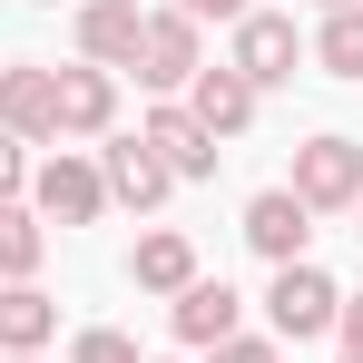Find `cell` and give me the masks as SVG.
<instances>
[{
  "label": "cell",
  "instance_id": "obj_1",
  "mask_svg": "<svg viewBox=\"0 0 363 363\" xmlns=\"http://www.w3.org/2000/svg\"><path fill=\"white\" fill-rule=\"evenodd\" d=\"M30 216H50V226H99V216H108V177H99V157H89V147L40 157V167H30Z\"/></svg>",
  "mask_w": 363,
  "mask_h": 363
},
{
  "label": "cell",
  "instance_id": "obj_2",
  "mask_svg": "<svg viewBox=\"0 0 363 363\" xmlns=\"http://www.w3.org/2000/svg\"><path fill=\"white\" fill-rule=\"evenodd\" d=\"M334 304H344V285L304 255V265H275V285H265V334L275 344H314V334H334Z\"/></svg>",
  "mask_w": 363,
  "mask_h": 363
},
{
  "label": "cell",
  "instance_id": "obj_3",
  "mask_svg": "<svg viewBox=\"0 0 363 363\" xmlns=\"http://www.w3.org/2000/svg\"><path fill=\"white\" fill-rule=\"evenodd\" d=\"M138 89L147 99H186V79L206 69V30L186 20V10H147V30H138Z\"/></svg>",
  "mask_w": 363,
  "mask_h": 363
},
{
  "label": "cell",
  "instance_id": "obj_4",
  "mask_svg": "<svg viewBox=\"0 0 363 363\" xmlns=\"http://www.w3.org/2000/svg\"><path fill=\"white\" fill-rule=\"evenodd\" d=\"M295 196H304V216H344V206H363V138H344V128L304 138V147H295Z\"/></svg>",
  "mask_w": 363,
  "mask_h": 363
},
{
  "label": "cell",
  "instance_id": "obj_5",
  "mask_svg": "<svg viewBox=\"0 0 363 363\" xmlns=\"http://www.w3.org/2000/svg\"><path fill=\"white\" fill-rule=\"evenodd\" d=\"M304 60V30H295V10H245L236 20V40H226V69H236L245 89L265 99V89H285Z\"/></svg>",
  "mask_w": 363,
  "mask_h": 363
},
{
  "label": "cell",
  "instance_id": "obj_6",
  "mask_svg": "<svg viewBox=\"0 0 363 363\" xmlns=\"http://www.w3.org/2000/svg\"><path fill=\"white\" fill-rule=\"evenodd\" d=\"M50 89H60V138H108L118 128V69H50ZM50 138V147H60Z\"/></svg>",
  "mask_w": 363,
  "mask_h": 363
},
{
  "label": "cell",
  "instance_id": "obj_7",
  "mask_svg": "<svg viewBox=\"0 0 363 363\" xmlns=\"http://www.w3.org/2000/svg\"><path fill=\"white\" fill-rule=\"evenodd\" d=\"M245 245L265 255V265H304V245H314V216H304L295 186H265V196H245Z\"/></svg>",
  "mask_w": 363,
  "mask_h": 363
},
{
  "label": "cell",
  "instance_id": "obj_8",
  "mask_svg": "<svg viewBox=\"0 0 363 363\" xmlns=\"http://www.w3.org/2000/svg\"><path fill=\"white\" fill-rule=\"evenodd\" d=\"M167 324H177L186 354H216L226 334H245V304H236V285H226V275H196V285L167 304Z\"/></svg>",
  "mask_w": 363,
  "mask_h": 363
},
{
  "label": "cell",
  "instance_id": "obj_9",
  "mask_svg": "<svg viewBox=\"0 0 363 363\" xmlns=\"http://www.w3.org/2000/svg\"><path fill=\"white\" fill-rule=\"evenodd\" d=\"M138 138L167 157V177H177V186H186V177H216V138L196 128V108H186V99H157V108L138 118Z\"/></svg>",
  "mask_w": 363,
  "mask_h": 363
},
{
  "label": "cell",
  "instance_id": "obj_10",
  "mask_svg": "<svg viewBox=\"0 0 363 363\" xmlns=\"http://www.w3.org/2000/svg\"><path fill=\"white\" fill-rule=\"evenodd\" d=\"M99 177H108V206H138V216H147V206H167V157H157V147H147V138H108V147H99Z\"/></svg>",
  "mask_w": 363,
  "mask_h": 363
},
{
  "label": "cell",
  "instance_id": "obj_11",
  "mask_svg": "<svg viewBox=\"0 0 363 363\" xmlns=\"http://www.w3.org/2000/svg\"><path fill=\"white\" fill-rule=\"evenodd\" d=\"M0 138H60V89H50V69L40 60H20V69H0Z\"/></svg>",
  "mask_w": 363,
  "mask_h": 363
},
{
  "label": "cell",
  "instance_id": "obj_12",
  "mask_svg": "<svg viewBox=\"0 0 363 363\" xmlns=\"http://www.w3.org/2000/svg\"><path fill=\"white\" fill-rule=\"evenodd\" d=\"M138 30H147L138 0H79V60L89 69H128L138 60Z\"/></svg>",
  "mask_w": 363,
  "mask_h": 363
},
{
  "label": "cell",
  "instance_id": "obj_13",
  "mask_svg": "<svg viewBox=\"0 0 363 363\" xmlns=\"http://www.w3.org/2000/svg\"><path fill=\"white\" fill-rule=\"evenodd\" d=\"M186 108H196L206 138H245V128H255V89L216 60V69H196V79H186Z\"/></svg>",
  "mask_w": 363,
  "mask_h": 363
},
{
  "label": "cell",
  "instance_id": "obj_14",
  "mask_svg": "<svg viewBox=\"0 0 363 363\" xmlns=\"http://www.w3.org/2000/svg\"><path fill=\"white\" fill-rule=\"evenodd\" d=\"M128 285H138V295H186V285H196V245H186L177 226H147L138 255H128Z\"/></svg>",
  "mask_w": 363,
  "mask_h": 363
},
{
  "label": "cell",
  "instance_id": "obj_15",
  "mask_svg": "<svg viewBox=\"0 0 363 363\" xmlns=\"http://www.w3.org/2000/svg\"><path fill=\"white\" fill-rule=\"evenodd\" d=\"M50 334H60V304L40 285H0V354H50Z\"/></svg>",
  "mask_w": 363,
  "mask_h": 363
},
{
  "label": "cell",
  "instance_id": "obj_16",
  "mask_svg": "<svg viewBox=\"0 0 363 363\" xmlns=\"http://www.w3.org/2000/svg\"><path fill=\"white\" fill-rule=\"evenodd\" d=\"M50 255V226L30 216V196H0V285H30Z\"/></svg>",
  "mask_w": 363,
  "mask_h": 363
},
{
  "label": "cell",
  "instance_id": "obj_17",
  "mask_svg": "<svg viewBox=\"0 0 363 363\" xmlns=\"http://www.w3.org/2000/svg\"><path fill=\"white\" fill-rule=\"evenodd\" d=\"M304 50L324 60V79H363V0L354 10H324V30H314Z\"/></svg>",
  "mask_w": 363,
  "mask_h": 363
},
{
  "label": "cell",
  "instance_id": "obj_18",
  "mask_svg": "<svg viewBox=\"0 0 363 363\" xmlns=\"http://www.w3.org/2000/svg\"><path fill=\"white\" fill-rule=\"evenodd\" d=\"M69 363H147V354L128 344L118 324H89V334H69Z\"/></svg>",
  "mask_w": 363,
  "mask_h": 363
},
{
  "label": "cell",
  "instance_id": "obj_19",
  "mask_svg": "<svg viewBox=\"0 0 363 363\" xmlns=\"http://www.w3.org/2000/svg\"><path fill=\"white\" fill-rule=\"evenodd\" d=\"M206 363H285V344H275V334H226Z\"/></svg>",
  "mask_w": 363,
  "mask_h": 363
},
{
  "label": "cell",
  "instance_id": "obj_20",
  "mask_svg": "<svg viewBox=\"0 0 363 363\" xmlns=\"http://www.w3.org/2000/svg\"><path fill=\"white\" fill-rule=\"evenodd\" d=\"M167 10H186L196 30H206V20H226V30H236V20H245V10H255V0H167Z\"/></svg>",
  "mask_w": 363,
  "mask_h": 363
},
{
  "label": "cell",
  "instance_id": "obj_21",
  "mask_svg": "<svg viewBox=\"0 0 363 363\" xmlns=\"http://www.w3.org/2000/svg\"><path fill=\"white\" fill-rule=\"evenodd\" d=\"M30 186V157H20V138H0V196H20Z\"/></svg>",
  "mask_w": 363,
  "mask_h": 363
},
{
  "label": "cell",
  "instance_id": "obj_22",
  "mask_svg": "<svg viewBox=\"0 0 363 363\" xmlns=\"http://www.w3.org/2000/svg\"><path fill=\"white\" fill-rule=\"evenodd\" d=\"M334 334H344V354H363V295H344V304H334Z\"/></svg>",
  "mask_w": 363,
  "mask_h": 363
},
{
  "label": "cell",
  "instance_id": "obj_23",
  "mask_svg": "<svg viewBox=\"0 0 363 363\" xmlns=\"http://www.w3.org/2000/svg\"><path fill=\"white\" fill-rule=\"evenodd\" d=\"M314 10H354V0H314Z\"/></svg>",
  "mask_w": 363,
  "mask_h": 363
},
{
  "label": "cell",
  "instance_id": "obj_24",
  "mask_svg": "<svg viewBox=\"0 0 363 363\" xmlns=\"http://www.w3.org/2000/svg\"><path fill=\"white\" fill-rule=\"evenodd\" d=\"M0 363H40V354H0Z\"/></svg>",
  "mask_w": 363,
  "mask_h": 363
},
{
  "label": "cell",
  "instance_id": "obj_25",
  "mask_svg": "<svg viewBox=\"0 0 363 363\" xmlns=\"http://www.w3.org/2000/svg\"><path fill=\"white\" fill-rule=\"evenodd\" d=\"M40 10H60V0H40ZM69 10H79V0H69Z\"/></svg>",
  "mask_w": 363,
  "mask_h": 363
},
{
  "label": "cell",
  "instance_id": "obj_26",
  "mask_svg": "<svg viewBox=\"0 0 363 363\" xmlns=\"http://www.w3.org/2000/svg\"><path fill=\"white\" fill-rule=\"evenodd\" d=\"M354 216H363V206H354ZM354 236H363V226H354Z\"/></svg>",
  "mask_w": 363,
  "mask_h": 363
},
{
  "label": "cell",
  "instance_id": "obj_27",
  "mask_svg": "<svg viewBox=\"0 0 363 363\" xmlns=\"http://www.w3.org/2000/svg\"><path fill=\"white\" fill-rule=\"evenodd\" d=\"M157 363H177V354H157Z\"/></svg>",
  "mask_w": 363,
  "mask_h": 363
},
{
  "label": "cell",
  "instance_id": "obj_28",
  "mask_svg": "<svg viewBox=\"0 0 363 363\" xmlns=\"http://www.w3.org/2000/svg\"><path fill=\"white\" fill-rule=\"evenodd\" d=\"M344 363H363V354H344Z\"/></svg>",
  "mask_w": 363,
  "mask_h": 363
}]
</instances>
